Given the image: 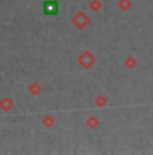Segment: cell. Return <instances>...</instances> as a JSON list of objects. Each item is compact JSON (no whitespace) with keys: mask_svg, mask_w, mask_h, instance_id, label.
Here are the masks:
<instances>
[{"mask_svg":"<svg viewBox=\"0 0 153 155\" xmlns=\"http://www.w3.org/2000/svg\"><path fill=\"white\" fill-rule=\"evenodd\" d=\"M43 14L47 16H54L58 14V3L54 0H47L43 3Z\"/></svg>","mask_w":153,"mask_h":155,"instance_id":"1","label":"cell"}]
</instances>
